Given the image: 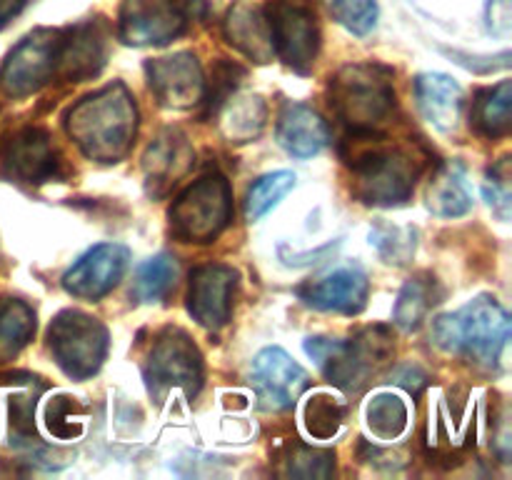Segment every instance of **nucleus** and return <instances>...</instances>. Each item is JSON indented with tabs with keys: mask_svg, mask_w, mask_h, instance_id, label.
I'll return each instance as SVG.
<instances>
[{
	"mask_svg": "<svg viewBox=\"0 0 512 480\" xmlns=\"http://www.w3.org/2000/svg\"><path fill=\"white\" fill-rule=\"evenodd\" d=\"M145 78L163 108L188 110L203 103L208 85L193 53H173L145 63Z\"/></svg>",
	"mask_w": 512,
	"mask_h": 480,
	"instance_id": "12",
	"label": "nucleus"
},
{
	"mask_svg": "<svg viewBox=\"0 0 512 480\" xmlns=\"http://www.w3.org/2000/svg\"><path fill=\"white\" fill-rule=\"evenodd\" d=\"M473 128L485 138H505L512 130V85L503 80L495 88L480 90L473 103Z\"/></svg>",
	"mask_w": 512,
	"mask_h": 480,
	"instance_id": "26",
	"label": "nucleus"
},
{
	"mask_svg": "<svg viewBox=\"0 0 512 480\" xmlns=\"http://www.w3.org/2000/svg\"><path fill=\"white\" fill-rule=\"evenodd\" d=\"M370 245L390 265H408L415 255V230L403 225L375 223L370 230Z\"/></svg>",
	"mask_w": 512,
	"mask_h": 480,
	"instance_id": "32",
	"label": "nucleus"
},
{
	"mask_svg": "<svg viewBox=\"0 0 512 480\" xmlns=\"http://www.w3.org/2000/svg\"><path fill=\"white\" fill-rule=\"evenodd\" d=\"M278 463L285 478H330L335 470V453L305 443H288L280 450Z\"/></svg>",
	"mask_w": 512,
	"mask_h": 480,
	"instance_id": "29",
	"label": "nucleus"
},
{
	"mask_svg": "<svg viewBox=\"0 0 512 480\" xmlns=\"http://www.w3.org/2000/svg\"><path fill=\"white\" fill-rule=\"evenodd\" d=\"M485 23H488L490 33L505 38L512 28V3L510 0H488V5H485Z\"/></svg>",
	"mask_w": 512,
	"mask_h": 480,
	"instance_id": "36",
	"label": "nucleus"
},
{
	"mask_svg": "<svg viewBox=\"0 0 512 480\" xmlns=\"http://www.w3.org/2000/svg\"><path fill=\"white\" fill-rule=\"evenodd\" d=\"M175 280H178V260L170 253H158L135 270L133 295L140 303H158L175 288Z\"/></svg>",
	"mask_w": 512,
	"mask_h": 480,
	"instance_id": "28",
	"label": "nucleus"
},
{
	"mask_svg": "<svg viewBox=\"0 0 512 480\" xmlns=\"http://www.w3.org/2000/svg\"><path fill=\"white\" fill-rule=\"evenodd\" d=\"M225 40L253 63H270L275 58L273 33L268 15L260 5L235 3L223 20Z\"/></svg>",
	"mask_w": 512,
	"mask_h": 480,
	"instance_id": "20",
	"label": "nucleus"
},
{
	"mask_svg": "<svg viewBox=\"0 0 512 480\" xmlns=\"http://www.w3.org/2000/svg\"><path fill=\"white\" fill-rule=\"evenodd\" d=\"M330 15L353 35H368L378 20L375 0H325Z\"/></svg>",
	"mask_w": 512,
	"mask_h": 480,
	"instance_id": "34",
	"label": "nucleus"
},
{
	"mask_svg": "<svg viewBox=\"0 0 512 480\" xmlns=\"http://www.w3.org/2000/svg\"><path fill=\"white\" fill-rule=\"evenodd\" d=\"M273 33L275 55L295 73H310L320 50L315 15L298 0H273L265 10Z\"/></svg>",
	"mask_w": 512,
	"mask_h": 480,
	"instance_id": "11",
	"label": "nucleus"
},
{
	"mask_svg": "<svg viewBox=\"0 0 512 480\" xmlns=\"http://www.w3.org/2000/svg\"><path fill=\"white\" fill-rule=\"evenodd\" d=\"M28 3L30 0H0V28H5Z\"/></svg>",
	"mask_w": 512,
	"mask_h": 480,
	"instance_id": "37",
	"label": "nucleus"
},
{
	"mask_svg": "<svg viewBox=\"0 0 512 480\" xmlns=\"http://www.w3.org/2000/svg\"><path fill=\"white\" fill-rule=\"evenodd\" d=\"M238 288V273L230 265L208 263L190 273L188 310L198 325L220 330L233 313V298Z\"/></svg>",
	"mask_w": 512,
	"mask_h": 480,
	"instance_id": "14",
	"label": "nucleus"
},
{
	"mask_svg": "<svg viewBox=\"0 0 512 480\" xmlns=\"http://www.w3.org/2000/svg\"><path fill=\"white\" fill-rule=\"evenodd\" d=\"M415 98L418 108L428 123L448 133L455 130L463 115V88L458 80L445 73H423L415 80Z\"/></svg>",
	"mask_w": 512,
	"mask_h": 480,
	"instance_id": "22",
	"label": "nucleus"
},
{
	"mask_svg": "<svg viewBox=\"0 0 512 480\" xmlns=\"http://www.w3.org/2000/svg\"><path fill=\"white\" fill-rule=\"evenodd\" d=\"M345 418V403L330 393H313L305 403V428L313 438L328 440L340 430Z\"/></svg>",
	"mask_w": 512,
	"mask_h": 480,
	"instance_id": "33",
	"label": "nucleus"
},
{
	"mask_svg": "<svg viewBox=\"0 0 512 480\" xmlns=\"http://www.w3.org/2000/svg\"><path fill=\"white\" fill-rule=\"evenodd\" d=\"M368 428L383 440H395L408 428V405L395 393H378L365 408Z\"/></svg>",
	"mask_w": 512,
	"mask_h": 480,
	"instance_id": "30",
	"label": "nucleus"
},
{
	"mask_svg": "<svg viewBox=\"0 0 512 480\" xmlns=\"http://www.w3.org/2000/svg\"><path fill=\"white\" fill-rule=\"evenodd\" d=\"M433 338L448 353L493 368L510 340V315L495 298L478 295L458 313L435 320Z\"/></svg>",
	"mask_w": 512,
	"mask_h": 480,
	"instance_id": "4",
	"label": "nucleus"
},
{
	"mask_svg": "<svg viewBox=\"0 0 512 480\" xmlns=\"http://www.w3.org/2000/svg\"><path fill=\"white\" fill-rule=\"evenodd\" d=\"M233 193L223 175H203L170 205V233L183 243H213L230 223Z\"/></svg>",
	"mask_w": 512,
	"mask_h": 480,
	"instance_id": "6",
	"label": "nucleus"
},
{
	"mask_svg": "<svg viewBox=\"0 0 512 480\" xmlns=\"http://www.w3.org/2000/svg\"><path fill=\"white\" fill-rule=\"evenodd\" d=\"M443 300V288H440L438 278L430 273H418L403 285L398 295V303H395L393 320L400 330L410 333V330H418L423 325V320L428 318L430 310Z\"/></svg>",
	"mask_w": 512,
	"mask_h": 480,
	"instance_id": "25",
	"label": "nucleus"
},
{
	"mask_svg": "<svg viewBox=\"0 0 512 480\" xmlns=\"http://www.w3.org/2000/svg\"><path fill=\"white\" fill-rule=\"evenodd\" d=\"M253 385L258 390L260 405L265 410L280 413V410L293 408L295 400L308 388V373L283 348L273 345L255 355Z\"/></svg>",
	"mask_w": 512,
	"mask_h": 480,
	"instance_id": "15",
	"label": "nucleus"
},
{
	"mask_svg": "<svg viewBox=\"0 0 512 480\" xmlns=\"http://www.w3.org/2000/svg\"><path fill=\"white\" fill-rule=\"evenodd\" d=\"M293 188L295 173H290V170H275V173L263 175V178L255 180V183L250 185L248 198H245V218H248L250 223H253V220H260Z\"/></svg>",
	"mask_w": 512,
	"mask_h": 480,
	"instance_id": "31",
	"label": "nucleus"
},
{
	"mask_svg": "<svg viewBox=\"0 0 512 480\" xmlns=\"http://www.w3.org/2000/svg\"><path fill=\"white\" fill-rule=\"evenodd\" d=\"M60 160L53 140L40 128H23L8 140L5 148V170L20 183H45L58 175Z\"/></svg>",
	"mask_w": 512,
	"mask_h": 480,
	"instance_id": "19",
	"label": "nucleus"
},
{
	"mask_svg": "<svg viewBox=\"0 0 512 480\" xmlns=\"http://www.w3.org/2000/svg\"><path fill=\"white\" fill-rule=\"evenodd\" d=\"M268 123V105L260 95H228L218 108V130L228 143H250Z\"/></svg>",
	"mask_w": 512,
	"mask_h": 480,
	"instance_id": "24",
	"label": "nucleus"
},
{
	"mask_svg": "<svg viewBox=\"0 0 512 480\" xmlns=\"http://www.w3.org/2000/svg\"><path fill=\"white\" fill-rule=\"evenodd\" d=\"M368 275L355 265H343L300 285L298 295L310 308L325 313L358 315L368 303Z\"/></svg>",
	"mask_w": 512,
	"mask_h": 480,
	"instance_id": "17",
	"label": "nucleus"
},
{
	"mask_svg": "<svg viewBox=\"0 0 512 480\" xmlns=\"http://www.w3.org/2000/svg\"><path fill=\"white\" fill-rule=\"evenodd\" d=\"M195 150L188 135L178 128H165L155 135L153 143L145 148L143 173L150 195H165L175 183L185 178L193 168Z\"/></svg>",
	"mask_w": 512,
	"mask_h": 480,
	"instance_id": "18",
	"label": "nucleus"
},
{
	"mask_svg": "<svg viewBox=\"0 0 512 480\" xmlns=\"http://www.w3.org/2000/svg\"><path fill=\"white\" fill-rule=\"evenodd\" d=\"M63 30L35 28L25 35L0 65V90L8 98H28L55 78Z\"/></svg>",
	"mask_w": 512,
	"mask_h": 480,
	"instance_id": "9",
	"label": "nucleus"
},
{
	"mask_svg": "<svg viewBox=\"0 0 512 480\" xmlns=\"http://www.w3.org/2000/svg\"><path fill=\"white\" fill-rule=\"evenodd\" d=\"M195 0H123L118 35L125 45H165L188 30Z\"/></svg>",
	"mask_w": 512,
	"mask_h": 480,
	"instance_id": "10",
	"label": "nucleus"
},
{
	"mask_svg": "<svg viewBox=\"0 0 512 480\" xmlns=\"http://www.w3.org/2000/svg\"><path fill=\"white\" fill-rule=\"evenodd\" d=\"M145 380L150 393L163 395L165 390L180 388L188 398H195L203 385V355L183 328H163L145 363Z\"/></svg>",
	"mask_w": 512,
	"mask_h": 480,
	"instance_id": "8",
	"label": "nucleus"
},
{
	"mask_svg": "<svg viewBox=\"0 0 512 480\" xmlns=\"http://www.w3.org/2000/svg\"><path fill=\"white\" fill-rule=\"evenodd\" d=\"M108 328L83 310H60L48 328V348L68 378L95 375L108 355Z\"/></svg>",
	"mask_w": 512,
	"mask_h": 480,
	"instance_id": "7",
	"label": "nucleus"
},
{
	"mask_svg": "<svg viewBox=\"0 0 512 480\" xmlns=\"http://www.w3.org/2000/svg\"><path fill=\"white\" fill-rule=\"evenodd\" d=\"M395 73L383 63H350L330 78V103L350 133H383L395 113Z\"/></svg>",
	"mask_w": 512,
	"mask_h": 480,
	"instance_id": "3",
	"label": "nucleus"
},
{
	"mask_svg": "<svg viewBox=\"0 0 512 480\" xmlns=\"http://www.w3.org/2000/svg\"><path fill=\"white\" fill-rule=\"evenodd\" d=\"M108 58V28L100 18L63 30L55 75L65 83H83L103 70Z\"/></svg>",
	"mask_w": 512,
	"mask_h": 480,
	"instance_id": "16",
	"label": "nucleus"
},
{
	"mask_svg": "<svg viewBox=\"0 0 512 480\" xmlns=\"http://www.w3.org/2000/svg\"><path fill=\"white\" fill-rule=\"evenodd\" d=\"M485 198H488L490 208L500 215V220L510 218V158L500 160V163L488 173V180H485Z\"/></svg>",
	"mask_w": 512,
	"mask_h": 480,
	"instance_id": "35",
	"label": "nucleus"
},
{
	"mask_svg": "<svg viewBox=\"0 0 512 480\" xmlns=\"http://www.w3.org/2000/svg\"><path fill=\"white\" fill-rule=\"evenodd\" d=\"M303 348L330 383L345 390H358L373 375V370L388 363L393 355V338L385 333V328H368L348 343L308 338Z\"/></svg>",
	"mask_w": 512,
	"mask_h": 480,
	"instance_id": "5",
	"label": "nucleus"
},
{
	"mask_svg": "<svg viewBox=\"0 0 512 480\" xmlns=\"http://www.w3.org/2000/svg\"><path fill=\"white\" fill-rule=\"evenodd\" d=\"M353 153H343L350 168V190L365 205H400L413 195L423 173V158L408 145H393L383 133H350Z\"/></svg>",
	"mask_w": 512,
	"mask_h": 480,
	"instance_id": "2",
	"label": "nucleus"
},
{
	"mask_svg": "<svg viewBox=\"0 0 512 480\" xmlns=\"http://www.w3.org/2000/svg\"><path fill=\"white\" fill-rule=\"evenodd\" d=\"M65 130L85 158L120 163L138 133V105L123 83H110L85 95L65 115Z\"/></svg>",
	"mask_w": 512,
	"mask_h": 480,
	"instance_id": "1",
	"label": "nucleus"
},
{
	"mask_svg": "<svg viewBox=\"0 0 512 480\" xmlns=\"http://www.w3.org/2000/svg\"><path fill=\"white\" fill-rule=\"evenodd\" d=\"M130 253L120 243L93 245L88 253L80 255L63 275V288L73 298L98 300L108 295L128 268Z\"/></svg>",
	"mask_w": 512,
	"mask_h": 480,
	"instance_id": "13",
	"label": "nucleus"
},
{
	"mask_svg": "<svg viewBox=\"0 0 512 480\" xmlns=\"http://www.w3.org/2000/svg\"><path fill=\"white\" fill-rule=\"evenodd\" d=\"M275 135L278 143L295 158H313L330 143V128L323 115L303 103L285 105Z\"/></svg>",
	"mask_w": 512,
	"mask_h": 480,
	"instance_id": "21",
	"label": "nucleus"
},
{
	"mask_svg": "<svg viewBox=\"0 0 512 480\" xmlns=\"http://www.w3.org/2000/svg\"><path fill=\"white\" fill-rule=\"evenodd\" d=\"M35 313L15 298L0 300V363L13 360L33 340Z\"/></svg>",
	"mask_w": 512,
	"mask_h": 480,
	"instance_id": "27",
	"label": "nucleus"
},
{
	"mask_svg": "<svg viewBox=\"0 0 512 480\" xmlns=\"http://www.w3.org/2000/svg\"><path fill=\"white\" fill-rule=\"evenodd\" d=\"M425 205L430 213L440 218H460L473 208V193H470L468 173L458 160L445 163L435 170L428 190H425Z\"/></svg>",
	"mask_w": 512,
	"mask_h": 480,
	"instance_id": "23",
	"label": "nucleus"
}]
</instances>
